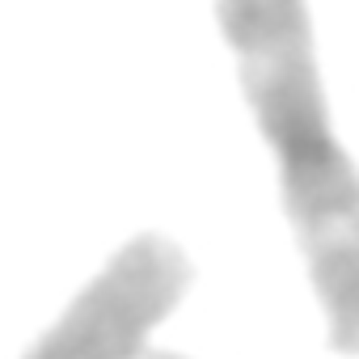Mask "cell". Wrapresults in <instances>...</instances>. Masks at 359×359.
I'll use <instances>...</instances> for the list:
<instances>
[{"label": "cell", "instance_id": "1", "mask_svg": "<svg viewBox=\"0 0 359 359\" xmlns=\"http://www.w3.org/2000/svg\"><path fill=\"white\" fill-rule=\"evenodd\" d=\"M241 93L279 156V191L325 309L330 346L359 355V169L330 127L304 0H216Z\"/></svg>", "mask_w": 359, "mask_h": 359}, {"label": "cell", "instance_id": "2", "mask_svg": "<svg viewBox=\"0 0 359 359\" xmlns=\"http://www.w3.org/2000/svg\"><path fill=\"white\" fill-rule=\"evenodd\" d=\"M195 279L191 258L161 233L131 237L39 334L22 359H140L148 334L177 309Z\"/></svg>", "mask_w": 359, "mask_h": 359}, {"label": "cell", "instance_id": "3", "mask_svg": "<svg viewBox=\"0 0 359 359\" xmlns=\"http://www.w3.org/2000/svg\"><path fill=\"white\" fill-rule=\"evenodd\" d=\"M140 359H187V355H173V351H148V346H144Z\"/></svg>", "mask_w": 359, "mask_h": 359}]
</instances>
